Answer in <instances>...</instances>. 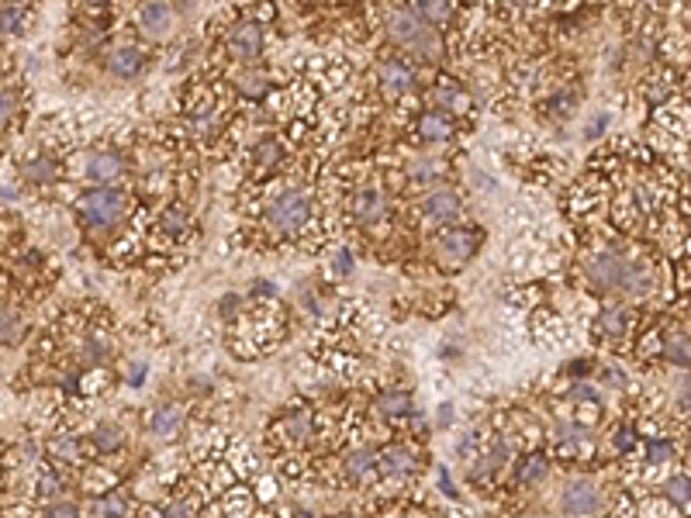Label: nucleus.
Here are the masks:
<instances>
[{"label": "nucleus", "mask_w": 691, "mask_h": 518, "mask_svg": "<svg viewBox=\"0 0 691 518\" xmlns=\"http://www.w3.org/2000/svg\"><path fill=\"white\" fill-rule=\"evenodd\" d=\"M474 249H477V238L471 231H442L439 235V256L446 263H464V259H471Z\"/></svg>", "instance_id": "423d86ee"}, {"label": "nucleus", "mask_w": 691, "mask_h": 518, "mask_svg": "<svg viewBox=\"0 0 691 518\" xmlns=\"http://www.w3.org/2000/svg\"><path fill=\"white\" fill-rule=\"evenodd\" d=\"M415 11H418L422 21L442 25V21H449V14H453V0H415Z\"/></svg>", "instance_id": "a211bd4d"}, {"label": "nucleus", "mask_w": 691, "mask_h": 518, "mask_svg": "<svg viewBox=\"0 0 691 518\" xmlns=\"http://www.w3.org/2000/svg\"><path fill=\"white\" fill-rule=\"evenodd\" d=\"M380 466H384L387 477H408V473L415 470V456H411V449H404V446H391V449L384 453Z\"/></svg>", "instance_id": "9b49d317"}, {"label": "nucleus", "mask_w": 691, "mask_h": 518, "mask_svg": "<svg viewBox=\"0 0 691 518\" xmlns=\"http://www.w3.org/2000/svg\"><path fill=\"white\" fill-rule=\"evenodd\" d=\"M25 176L35 180V183H49V180H56V163L45 159V156H39V159H32V163L25 166Z\"/></svg>", "instance_id": "4be33fe9"}, {"label": "nucleus", "mask_w": 691, "mask_h": 518, "mask_svg": "<svg viewBox=\"0 0 691 518\" xmlns=\"http://www.w3.org/2000/svg\"><path fill=\"white\" fill-rule=\"evenodd\" d=\"M564 508L574 511V515H591L601 508V490L588 480H574L567 490H564Z\"/></svg>", "instance_id": "39448f33"}, {"label": "nucleus", "mask_w": 691, "mask_h": 518, "mask_svg": "<svg viewBox=\"0 0 691 518\" xmlns=\"http://www.w3.org/2000/svg\"><path fill=\"white\" fill-rule=\"evenodd\" d=\"M663 490L674 504H691V477H670Z\"/></svg>", "instance_id": "b1692460"}, {"label": "nucleus", "mask_w": 691, "mask_h": 518, "mask_svg": "<svg viewBox=\"0 0 691 518\" xmlns=\"http://www.w3.org/2000/svg\"><path fill=\"white\" fill-rule=\"evenodd\" d=\"M346 477H349L353 484H367V480H373V477H377L373 453H367V449L349 453V456H346Z\"/></svg>", "instance_id": "9d476101"}, {"label": "nucleus", "mask_w": 691, "mask_h": 518, "mask_svg": "<svg viewBox=\"0 0 691 518\" xmlns=\"http://www.w3.org/2000/svg\"><path fill=\"white\" fill-rule=\"evenodd\" d=\"M663 353H667L674 363H691V342H688L684 335H667Z\"/></svg>", "instance_id": "5701e85b"}, {"label": "nucleus", "mask_w": 691, "mask_h": 518, "mask_svg": "<svg viewBox=\"0 0 691 518\" xmlns=\"http://www.w3.org/2000/svg\"><path fill=\"white\" fill-rule=\"evenodd\" d=\"M121 442H125V435H121L114 425H97V432H94V446H97V453H114Z\"/></svg>", "instance_id": "412c9836"}, {"label": "nucleus", "mask_w": 691, "mask_h": 518, "mask_svg": "<svg viewBox=\"0 0 691 518\" xmlns=\"http://www.w3.org/2000/svg\"><path fill=\"white\" fill-rule=\"evenodd\" d=\"M353 211H356V218H360L363 225H373V221L384 214V197H380L377 190H363V194L356 197Z\"/></svg>", "instance_id": "4468645a"}, {"label": "nucleus", "mask_w": 691, "mask_h": 518, "mask_svg": "<svg viewBox=\"0 0 691 518\" xmlns=\"http://www.w3.org/2000/svg\"><path fill=\"white\" fill-rule=\"evenodd\" d=\"M39 494H45V497H52V494H59V484L52 480V477H42V484H39Z\"/></svg>", "instance_id": "ea45409f"}, {"label": "nucleus", "mask_w": 691, "mask_h": 518, "mask_svg": "<svg viewBox=\"0 0 691 518\" xmlns=\"http://www.w3.org/2000/svg\"><path fill=\"white\" fill-rule=\"evenodd\" d=\"M239 90L249 94V97H260V94L267 90V76H263V73H243V76H239Z\"/></svg>", "instance_id": "c756f323"}, {"label": "nucleus", "mask_w": 691, "mask_h": 518, "mask_svg": "<svg viewBox=\"0 0 691 518\" xmlns=\"http://www.w3.org/2000/svg\"><path fill=\"white\" fill-rule=\"evenodd\" d=\"M18 32H21V11L14 4V8L0 11V35H18Z\"/></svg>", "instance_id": "c85d7f7f"}, {"label": "nucleus", "mask_w": 691, "mask_h": 518, "mask_svg": "<svg viewBox=\"0 0 691 518\" xmlns=\"http://www.w3.org/2000/svg\"><path fill=\"white\" fill-rule=\"evenodd\" d=\"M380 87H384V94H391V97H401V94H408V87H411V70L404 66V63H384L380 66Z\"/></svg>", "instance_id": "1a4fd4ad"}, {"label": "nucleus", "mask_w": 691, "mask_h": 518, "mask_svg": "<svg viewBox=\"0 0 691 518\" xmlns=\"http://www.w3.org/2000/svg\"><path fill=\"white\" fill-rule=\"evenodd\" d=\"M87 4H104V0H87Z\"/></svg>", "instance_id": "c03bdc74"}, {"label": "nucleus", "mask_w": 691, "mask_h": 518, "mask_svg": "<svg viewBox=\"0 0 691 518\" xmlns=\"http://www.w3.org/2000/svg\"><path fill=\"white\" fill-rule=\"evenodd\" d=\"M49 449H52L59 459H76V442H73V439H56Z\"/></svg>", "instance_id": "72a5a7b5"}, {"label": "nucleus", "mask_w": 691, "mask_h": 518, "mask_svg": "<svg viewBox=\"0 0 691 518\" xmlns=\"http://www.w3.org/2000/svg\"><path fill=\"white\" fill-rule=\"evenodd\" d=\"M308 218H311V200H308L305 190H284V194L267 207V221H270V228L280 231V235L301 231V228L308 225Z\"/></svg>", "instance_id": "f03ea898"}, {"label": "nucleus", "mask_w": 691, "mask_h": 518, "mask_svg": "<svg viewBox=\"0 0 691 518\" xmlns=\"http://www.w3.org/2000/svg\"><path fill=\"white\" fill-rule=\"evenodd\" d=\"M180 422H183V411H180L176 404H166V408H159V411L152 415V425H149V428H152V435H163V439H166V435H173V432L180 428Z\"/></svg>", "instance_id": "f3484780"}, {"label": "nucleus", "mask_w": 691, "mask_h": 518, "mask_svg": "<svg viewBox=\"0 0 691 518\" xmlns=\"http://www.w3.org/2000/svg\"><path fill=\"white\" fill-rule=\"evenodd\" d=\"M121 515H128V501L121 494H111V497L90 504V518H121Z\"/></svg>", "instance_id": "6ab92c4d"}, {"label": "nucleus", "mask_w": 691, "mask_h": 518, "mask_svg": "<svg viewBox=\"0 0 691 518\" xmlns=\"http://www.w3.org/2000/svg\"><path fill=\"white\" fill-rule=\"evenodd\" d=\"M308 428H311V425H308V415H291V418L284 422V435H287L291 442H301V439L308 435Z\"/></svg>", "instance_id": "cd10ccee"}, {"label": "nucleus", "mask_w": 691, "mask_h": 518, "mask_svg": "<svg viewBox=\"0 0 691 518\" xmlns=\"http://www.w3.org/2000/svg\"><path fill=\"white\" fill-rule=\"evenodd\" d=\"M138 70H142V52H138V49H118V52L111 56V73H114V76L132 80Z\"/></svg>", "instance_id": "dca6fc26"}, {"label": "nucleus", "mask_w": 691, "mask_h": 518, "mask_svg": "<svg viewBox=\"0 0 691 518\" xmlns=\"http://www.w3.org/2000/svg\"><path fill=\"white\" fill-rule=\"evenodd\" d=\"M422 214L429 221H449V218L460 214V197L453 190H435V194H429L422 200Z\"/></svg>", "instance_id": "0eeeda50"}, {"label": "nucleus", "mask_w": 691, "mask_h": 518, "mask_svg": "<svg viewBox=\"0 0 691 518\" xmlns=\"http://www.w3.org/2000/svg\"><path fill=\"white\" fill-rule=\"evenodd\" d=\"M415 173H418V180H435V173H439V163H435V159H429V163L422 159V163L415 166Z\"/></svg>", "instance_id": "e433bc0d"}, {"label": "nucleus", "mask_w": 691, "mask_h": 518, "mask_svg": "<svg viewBox=\"0 0 691 518\" xmlns=\"http://www.w3.org/2000/svg\"><path fill=\"white\" fill-rule=\"evenodd\" d=\"M166 518H194V511H190L187 504H180V501H176V504H169V508H166Z\"/></svg>", "instance_id": "58836bf2"}, {"label": "nucleus", "mask_w": 691, "mask_h": 518, "mask_svg": "<svg viewBox=\"0 0 691 518\" xmlns=\"http://www.w3.org/2000/svg\"><path fill=\"white\" fill-rule=\"evenodd\" d=\"M228 49H232L239 59H256L263 52V28L256 21H243L236 25V32L228 35Z\"/></svg>", "instance_id": "20e7f679"}, {"label": "nucleus", "mask_w": 691, "mask_h": 518, "mask_svg": "<svg viewBox=\"0 0 691 518\" xmlns=\"http://www.w3.org/2000/svg\"><path fill=\"white\" fill-rule=\"evenodd\" d=\"M377 408H380L384 415H391V418H401V415L411 411V397L401 394V391H387V394L377 401Z\"/></svg>", "instance_id": "aec40b11"}, {"label": "nucleus", "mask_w": 691, "mask_h": 518, "mask_svg": "<svg viewBox=\"0 0 691 518\" xmlns=\"http://www.w3.org/2000/svg\"><path fill=\"white\" fill-rule=\"evenodd\" d=\"M387 35L404 45V49H415L418 56H439V39L425 28V21L408 11V8H394L387 11Z\"/></svg>", "instance_id": "f257e3e1"}, {"label": "nucleus", "mask_w": 691, "mask_h": 518, "mask_svg": "<svg viewBox=\"0 0 691 518\" xmlns=\"http://www.w3.org/2000/svg\"><path fill=\"white\" fill-rule=\"evenodd\" d=\"M615 442H619V449H629V446H632V432H629V428H622V432L615 435Z\"/></svg>", "instance_id": "79ce46f5"}, {"label": "nucleus", "mask_w": 691, "mask_h": 518, "mask_svg": "<svg viewBox=\"0 0 691 518\" xmlns=\"http://www.w3.org/2000/svg\"><path fill=\"white\" fill-rule=\"evenodd\" d=\"M138 18H142V28H145V32H156V35H159V32L169 28V18H173V14H169V8L163 4V0H152V4L142 8Z\"/></svg>", "instance_id": "2eb2a0df"}, {"label": "nucleus", "mask_w": 691, "mask_h": 518, "mask_svg": "<svg viewBox=\"0 0 691 518\" xmlns=\"http://www.w3.org/2000/svg\"><path fill=\"white\" fill-rule=\"evenodd\" d=\"M670 453H674V449H670V442H650V446H646V456H650L653 463H663Z\"/></svg>", "instance_id": "f704fd0d"}, {"label": "nucleus", "mask_w": 691, "mask_h": 518, "mask_svg": "<svg viewBox=\"0 0 691 518\" xmlns=\"http://www.w3.org/2000/svg\"><path fill=\"white\" fill-rule=\"evenodd\" d=\"M280 159V145H274V142H267V145H260V152H256V166L267 173L274 163Z\"/></svg>", "instance_id": "2f4dec72"}, {"label": "nucleus", "mask_w": 691, "mask_h": 518, "mask_svg": "<svg viewBox=\"0 0 691 518\" xmlns=\"http://www.w3.org/2000/svg\"><path fill=\"white\" fill-rule=\"evenodd\" d=\"M418 132H422V138H429V142H446V138L453 135V121H449V114L432 111V114H425V118L418 121Z\"/></svg>", "instance_id": "f8f14e48"}, {"label": "nucleus", "mask_w": 691, "mask_h": 518, "mask_svg": "<svg viewBox=\"0 0 691 518\" xmlns=\"http://www.w3.org/2000/svg\"><path fill=\"white\" fill-rule=\"evenodd\" d=\"M80 211L94 228H107V225L121 221V214L128 211V200H125V194L101 187V190H90L87 197H80Z\"/></svg>", "instance_id": "7ed1b4c3"}, {"label": "nucleus", "mask_w": 691, "mask_h": 518, "mask_svg": "<svg viewBox=\"0 0 691 518\" xmlns=\"http://www.w3.org/2000/svg\"><path fill=\"white\" fill-rule=\"evenodd\" d=\"M601 329H605L612 339H622L626 329H629V318H626L622 311H605V315H601Z\"/></svg>", "instance_id": "a878e982"}, {"label": "nucleus", "mask_w": 691, "mask_h": 518, "mask_svg": "<svg viewBox=\"0 0 691 518\" xmlns=\"http://www.w3.org/2000/svg\"><path fill=\"white\" fill-rule=\"evenodd\" d=\"M557 435H560L564 456H581V449H588V442H591V432L581 428V425H560Z\"/></svg>", "instance_id": "ddd939ff"}, {"label": "nucleus", "mask_w": 691, "mask_h": 518, "mask_svg": "<svg viewBox=\"0 0 691 518\" xmlns=\"http://www.w3.org/2000/svg\"><path fill=\"white\" fill-rule=\"evenodd\" d=\"M546 477V459L543 456H529L526 463H522V470H519V480L522 484H539Z\"/></svg>", "instance_id": "393cba45"}, {"label": "nucleus", "mask_w": 691, "mask_h": 518, "mask_svg": "<svg viewBox=\"0 0 691 518\" xmlns=\"http://www.w3.org/2000/svg\"><path fill=\"white\" fill-rule=\"evenodd\" d=\"M336 259H339V263H336V270H339V273H349V270H353V259H349V252H339Z\"/></svg>", "instance_id": "a19ab883"}, {"label": "nucleus", "mask_w": 691, "mask_h": 518, "mask_svg": "<svg viewBox=\"0 0 691 518\" xmlns=\"http://www.w3.org/2000/svg\"><path fill=\"white\" fill-rule=\"evenodd\" d=\"M49 518H76V508H73V504H52V508H49Z\"/></svg>", "instance_id": "4c0bfd02"}, {"label": "nucleus", "mask_w": 691, "mask_h": 518, "mask_svg": "<svg viewBox=\"0 0 691 518\" xmlns=\"http://www.w3.org/2000/svg\"><path fill=\"white\" fill-rule=\"evenodd\" d=\"M159 225H163V231H166V235H180V231L187 228V214H183L180 207H166Z\"/></svg>", "instance_id": "bb28decb"}, {"label": "nucleus", "mask_w": 691, "mask_h": 518, "mask_svg": "<svg viewBox=\"0 0 691 518\" xmlns=\"http://www.w3.org/2000/svg\"><path fill=\"white\" fill-rule=\"evenodd\" d=\"M14 111H18V97L11 90H0V128L14 118Z\"/></svg>", "instance_id": "7c9ffc66"}, {"label": "nucleus", "mask_w": 691, "mask_h": 518, "mask_svg": "<svg viewBox=\"0 0 691 518\" xmlns=\"http://www.w3.org/2000/svg\"><path fill=\"white\" fill-rule=\"evenodd\" d=\"M142 370H145V366H142V363H135V366H132V373H128V380H132V384H142Z\"/></svg>", "instance_id": "37998d69"}, {"label": "nucleus", "mask_w": 691, "mask_h": 518, "mask_svg": "<svg viewBox=\"0 0 691 518\" xmlns=\"http://www.w3.org/2000/svg\"><path fill=\"white\" fill-rule=\"evenodd\" d=\"M435 101L446 104V107H464V97H460V90H449V87H442V90L435 94Z\"/></svg>", "instance_id": "c9c22d12"}, {"label": "nucleus", "mask_w": 691, "mask_h": 518, "mask_svg": "<svg viewBox=\"0 0 691 518\" xmlns=\"http://www.w3.org/2000/svg\"><path fill=\"white\" fill-rule=\"evenodd\" d=\"M121 169H125V163H121V156H114V152H94V156L87 159V176L97 180V183L118 180Z\"/></svg>", "instance_id": "6e6552de"}, {"label": "nucleus", "mask_w": 691, "mask_h": 518, "mask_svg": "<svg viewBox=\"0 0 691 518\" xmlns=\"http://www.w3.org/2000/svg\"><path fill=\"white\" fill-rule=\"evenodd\" d=\"M18 329H21L18 315H11V311H4V315H0V342H11V339L18 335Z\"/></svg>", "instance_id": "473e14b6"}]
</instances>
